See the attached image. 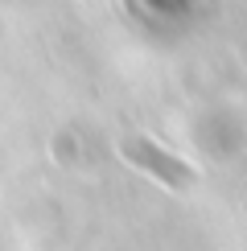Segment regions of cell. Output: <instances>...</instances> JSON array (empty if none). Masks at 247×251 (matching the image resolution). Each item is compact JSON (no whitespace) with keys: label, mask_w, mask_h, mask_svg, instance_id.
<instances>
[{"label":"cell","mask_w":247,"mask_h":251,"mask_svg":"<svg viewBox=\"0 0 247 251\" xmlns=\"http://www.w3.org/2000/svg\"><path fill=\"white\" fill-rule=\"evenodd\" d=\"M128 152L136 156L140 165H148V169H157V173H161V177H165L169 185H185V181H190V169H181V165H173L169 156H161L157 149H148V144H132Z\"/></svg>","instance_id":"6da1fadb"}]
</instances>
